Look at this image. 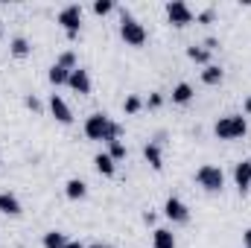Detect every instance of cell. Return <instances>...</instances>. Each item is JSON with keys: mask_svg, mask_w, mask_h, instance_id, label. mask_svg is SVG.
I'll return each instance as SVG.
<instances>
[{"mask_svg": "<svg viewBox=\"0 0 251 248\" xmlns=\"http://www.w3.org/2000/svg\"><path fill=\"white\" fill-rule=\"evenodd\" d=\"M108 155H111V161H114V164H117V161H123V158H126V146L120 143V140H111V143H108Z\"/></svg>", "mask_w": 251, "mask_h": 248, "instance_id": "7402d4cb", "label": "cell"}, {"mask_svg": "<svg viewBox=\"0 0 251 248\" xmlns=\"http://www.w3.org/2000/svg\"><path fill=\"white\" fill-rule=\"evenodd\" d=\"M234 181L240 187V193H246L251 187V161H240L237 167H234Z\"/></svg>", "mask_w": 251, "mask_h": 248, "instance_id": "30bf717a", "label": "cell"}, {"mask_svg": "<svg viewBox=\"0 0 251 248\" xmlns=\"http://www.w3.org/2000/svg\"><path fill=\"white\" fill-rule=\"evenodd\" d=\"M59 24L64 26V32H67L70 38H76V35H79V26H82V6H79V3L64 6L62 12H59Z\"/></svg>", "mask_w": 251, "mask_h": 248, "instance_id": "277c9868", "label": "cell"}, {"mask_svg": "<svg viewBox=\"0 0 251 248\" xmlns=\"http://www.w3.org/2000/svg\"><path fill=\"white\" fill-rule=\"evenodd\" d=\"M152 248H176V237H173V231L158 228V231L152 234Z\"/></svg>", "mask_w": 251, "mask_h": 248, "instance_id": "4fadbf2b", "label": "cell"}, {"mask_svg": "<svg viewBox=\"0 0 251 248\" xmlns=\"http://www.w3.org/2000/svg\"><path fill=\"white\" fill-rule=\"evenodd\" d=\"M108 125H111V120H108V114H91L88 120H85V134L91 137V140H105V134H108Z\"/></svg>", "mask_w": 251, "mask_h": 248, "instance_id": "8992f818", "label": "cell"}, {"mask_svg": "<svg viewBox=\"0 0 251 248\" xmlns=\"http://www.w3.org/2000/svg\"><path fill=\"white\" fill-rule=\"evenodd\" d=\"M196 181H199L201 190H207V193H219L225 187V173L219 167H213V164H204V167L196 170Z\"/></svg>", "mask_w": 251, "mask_h": 248, "instance_id": "7a4b0ae2", "label": "cell"}, {"mask_svg": "<svg viewBox=\"0 0 251 248\" xmlns=\"http://www.w3.org/2000/svg\"><path fill=\"white\" fill-rule=\"evenodd\" d=\"M26 108H32V111H41V102H38L35 97H26Z\"/></svg>", "mask_w": 251, "mask_h": 248, "instance_id": "83f0119b", "label": "cell"}, {"mask_svg": "<svg viewBox=\"0 0 251 248\" xmlns=\"http://www.w3.org/2000/svg\"><path fill=\"white\" fill-rule=\"evenodd\" d=\"M246 248H251V228L246 231Z\"/></svg>", "mask_w": 251, "mask_h": 248, "instance_id": "f1b7e54d", "label": "cell"}, {"mask_svg": "<svg viewBox=\"0 0 251 248\" xmlns=\"http://www.w3.org/2000/svg\"><path fill=\"white\" fill-rule=\"evenodd\" d=\"M199 21H201V24H210V21H213V9H204V12L199 15Z\"/></svg>", "mask_w": 251, "mask_h": 248, "instance_id": "484cf974", "label": "cell"}, {"mask_svg": "<svg viewBox=\"0 0 251 248\" xmlns=\"http://www.w3.org/2000/svg\"><path fill=\"white\" fill-rule=\"evenodd\" d=\"M67 85H70L76 94H91V76H88V70H85V67H76V70H70V79H67Z\"/></svg>", "mask_w": 251, "mask_h": 248, "instance_id": "ba28073f", "label": "cell"}, {"mask_svg": "<svg viewBox=\"0 0 251 248\" xmlns=\"http://www.w3.org/2000/svg\"><path fill=\"white\" fill-rule=\"evenodd\" d=\"M190 99H193V85H190V82H178V85L173 88V102L187 105Z\"/></svg>", "mask_w": 251, "mask_h": 248, "instance_id": "9a60e30c", "label": "cell"}, {"mask_svg": "<svg viewBox=\"0 0 251 248\" xmlns=\"http://www.w3.org/2000/svg\"><path fill=\"white\" fill-rule=\"evenodd\" d=\"M50 111H53V117L59 120V123H73V114H70V108H67V102H64L59 94H53L50 97Z\"/></svg>", "mask_w": 251, "mask_h": 248, "instance_id": "9c48e42d", "label": "cell"}, {"mask_svg": "<svg viewBox=\"0 0 251 248\" xmlns=\"http://www.w3.org/2000/svg\"><path fill=\"white\" fill-rule=\"evenodd\" d=\"M222 76H225V73H222V67H216V64H207V67L201 70V82H204V85H219Z\"/></svg>", "mask_w": 251, "mask_h": 248, "instance_id": "ac0fdd59", "label": "cell"}, {"mask_svg": "<svg viewBox=\"0 0 251 248\" xmlns=\"http://www.w3.org/2000/svg\"><path fill=\"white\" fill-rule=\"evenodd\" d=\"M161 102H164V97H161V94H152V97H149V108H158Z\"/></svg>", "mask_w": 251, "mask_h": 248, "instance_id": "4316f807", "label": "cell"}, {"mask_svg": "<svg viewBox=\"0 0 251 248\" xmlns=\"http://www.w3.org/2000/svg\"><path fill=\"white\" fill-rule=\"evenodd\" d=\"M47 79H50L53 85H67V79H70V70H64L62 64H53V67H50V73H47Z\"/></svg>", "mask_w": 251, "mask_h": 248, "instance_id": "ffe728a7", "label": "cell"}, {"mask_svg": "<svg viewBox=\"0 0 251 248\" xmlns=\"http://www.w3.org/2000/svg\"><path fill=\"white\" fill-rule=\"evenodd\" d=\"M64 193H67V198L79 201V198H85V196H88V184H85L82 178H70V181L64 184Z\"/></svg>", "mask_w": 251, "mask_h": 248, "instance_id": "7c38bea8", "label": "cell"}, {"mask_svg": "<svg viewBox=\"0 0 251 248\" xmlns=\"http://www.w3.org/2000/svg\"><path fill=\"white\" fill-rule=\"evenodd\" d=\"M67 246V237L62 231H47L44 234V248H64Z\"/></svg>", "mask_w": 251, "mask_h": 248, "instance_id": "d6986e66", "label": "cell"}, {"mask_svg": "<svg viewBox=\"0 0 251 248\" xmlns=\"http://www.w3.org/2000/svg\"><path fill=\"white\" fill-rule=\"evenodd\" d=\"M64 248H85V246H82V243H67Z\"/></svg>", "mask_w": 251, "mask_h": 248, "instance_id": "f546056e", "label": "cell"}, {"mask_svg": "<svg viewBox=\"0 0 251 248\" xmlns=\"http://www.w3.org/2000/svg\"><path fill=\"white\" fill-rule=\"evenodd\" d=\"M120 35H123L126 44H131V47L146 44V29H143V24H137V21L128 18V15H123V21H120Z\"/></svg>", "mask_w": 251, "mask_h": 248, "instance_id": "3957f363", "label": "cell"}, {"mask_svg": "<svg viewBox=\"0 0 251 248\" xmlns=\"http://www.w3.org/2000/svg\"><path fill=\"white\" fill-rule=\"evenodd\" d=\"M140 105H143V102H140V97H134V94H131V97L123 102L126 114H137V111H140Z\"/></svg>", "mask_w": 251, "mask_h": 248, "instance_id": "603a6c76", "label": "cell"}, {"mask_svg": "<svg viewBox=\"0 0 251 248\" xmlns=\"http://www.w3.org/2000/svg\"><path fill=\"white\" fill-rule=\"evenodd\" d=\"M246 114H251V97L246 99Z\"/></svg>", "mask_w": 251, "mask_h": 248, "instance_id": "4dcf8cb0", "label": "cell"}, {"mask_svg": "<svg viewBox=\"0 0 251 248\" xmlns=\"http://www.w3.org/2000/svg\"><path fill=\"white\" fill-rule=\"evenodd\" d=\"M0 213H6V216H21V201H18V196L15 193H0Z\"/></svg>", "mask_w": 251, "mask_h": 248, "instance_id": "8fae6325", "label": "cell"}, {"mask_svg": "<svg viewBox=\"0 0 251 248\" xmlns=\"http://www.w3.org/2000/svg\"><path fill=\"white\" fill-rule=\"evenodd\" d=\"M56 64H62L64 70H76V56L67 50V53H62V56H59V62H56Z\"/></svg>", "mask_w": 251, "mask_h": 248, "instance_id": "cb8c5ba5", "label": "cell"}, {"mask_svg": "<svg viewBox=\"0 0 251 248\" xmlns=\"http://www.w3.org/2000/svg\"><path fill=\"white\" fill-rule=\"evenodd\" d=\"M94 167H97L100 175H114V161H111L108 152H100V155L94 158Z\"/></svg>", "mask_w": 251, "mask_h": 248, "instance_id": "2e32d148", "label": "cell"}, {"mask_svg": "<svg viewBox=\"0 0 251 248\" xmlns=\"http://www.w3.org/2000/svg\"><path fill=\"white\" fill-rule=\"evenodd\" d=\"M213 131H216L219 140H237V137H243L249 131V123H246L243 114H225V117L216 120Z\"/></svg>", "mask_w": 251, "mask_h": 248, "instance_id": "6da1fadb", "label": "cell"}, {"mask_svg": "<svg viewBox=\"0 0 251 248\" xmlns=\"http://www.w3.org/2000/svg\"><path fill=\"white\" fill-rule=\"evenodd\" d=\"M167 18H170V24H176V26H187V24L196 21L193 9H190L184 0H170V3H167Z\"/></svg>", "mask_w": 251, "mask_h": 248, "instance_id": "5b68a950", "label": "cell"}, {"mask_svg": "<svg viewBox=\"0 0 251 248\" xmlns=\"http://www.w3.org/2000/svg\"><path fill=\"white\" fill-rule=\"evenodd\" d=\"M91 248H108V246H102V243H94V246H91Z\"/></svg>", "mask_w": 251, "mask_h": 248, "instance_id": "1f68e13d", "label": "cell"}, {"mask_svg": "<svg viewBox=\"0 0 251 248\" xmlns=\"http://www.w3.org/2000/svg\"><path fill=\"white\" fill-rule=\"evenodd\" d=\"M143 158L149 161L152 170H164V158H161V146H158V143H149V146L143 149Z\"/></svg>", "mask_w": 251, "mask_h": 248, "instance_id": "5bb4252c", "label": "cell"}, {"mask_svg": "<svg viewBox=\"0 0 251 248\" xmlns=\"http://www.w3.org/2000/svg\"><path fill=\"white\" fill-rule=\"evenodd\" d=\"M29 50H32V47H29V41H26L24 35H15V38H12V56H15V59H26Z\"/></svg>", "mask_w": 251, "mask_h": 248, "instance_id": "e0dca14e", "label": "cell"}, {"mask_svg": "<svg viewBox=\"0 0 251 248\" xmlns=\"http://www.w3.org/2000/svg\"><path fill=\"white\" fill-rule=\"evenodd\" d=\"M187 59H193L196 64H207L210 53H207L204 47H196V44H193V47H187Z\"/></svg>", "mask_w": 251, "mask_h": 248, "instance_id": "44dd1931", "label": "cell"}, {"mask_svg": "<svg viewBox=\"0 0 251 248\" xmlns=\"http://www.w3.org/2000/svg\"><path fill=\"white\" fill-rule=\"evenodd\" d=\"M164 216H167V219H173V222H178V225H184V222L190 219V210H187V204H184L181 198L170 196V198L164 201Z\"/></svg>", "mask_w": 251, "mask_h": 248, "instance_id": "52a82bcc", "label": "cell"}, {"mask_svg": "<svg viewBox=\"0 0 251 248\" xmlns=\"http://www.w3.org/2000/svg\"><path fill=\"white\" fill-rule=\"evenodd\" d=\"M111 9H114L111 0H97V3H94V12H97V15H108Z\"/></svg>", "mask_w": 251, "mask_h": 248, "instance_id": "d4e9b609", "label": "cell"}]
</instances>
